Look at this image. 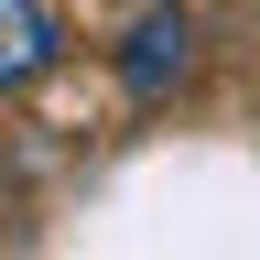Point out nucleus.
I'll use <instances>...</instances> for the list:
<instances>
[{
  "mask_svg": "<svg viewBox=\"0 0 260 260\" xmlns=\"http://www.w3.org/2000/svg\"><path fill=\"white\" fill-rule=\"evenodd\" d=\"M195 65H206V22H195V0H141L119 32H109V76L130 109H174L195 87Z\"/></svg>",
  "mask_w": 260,
  "mask_h": 260,
  "instance_id": "f257e3e1",
  "label": "nucleus"
},
{
  "mask_svg": "<svg viewBox=\"0 0 260 260\" xmlns=\"http://www.w3.org/2000/svg\"><path fill=\"white\" fill-rule=\"evenodd\" d=\"M76 54V22L54 0H0V98H32L44 76H65Z\"/></svg>",
  "mask_w": 260,
  "mask_h": 260,
  "instance_id": "f03ea898",
  "label": "nucleus"
}]
</instances>
